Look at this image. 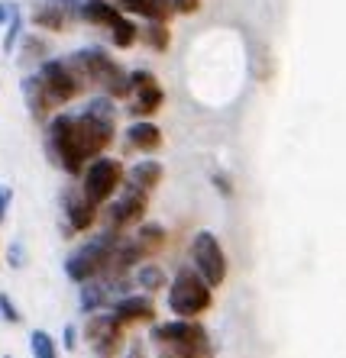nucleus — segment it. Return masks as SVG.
I'll return each instance as SVG.
<instances>
[{
    "label": "nucleus",
    "mask_w": 346,
    "mask_h": 358,
    "mask_svg": "<svg viewBox=\"0 0 346 358\" xmlns=\"http://www.w3.org/2000/svg\"><path fill=\"white\" fill-rule=\"evenodd\" d=\"M33 23L43 26V29H55V33H59V29L68 26V10L62 7V3H55V0H43L33 13Z\"/></svg>",
    "instance_id": "nucleus-19"
},
{
    "label": "nucleus",
    "mask_w": 346,
    "mask_h": 358,
    "mask_svg": "<svg viewBox=\"0 0 346 358\" xmlns=\"http://www.w3.org/2000/svg\"><path fill=\"white\" fill-rule=\"evenodd\" d=\"M130 113L139 120L159 113V107L165 103V91H162L159 78L146 71V68H133L130 71Z\"/></svg>",
    "instance_id": "nucleus-11"
},
{
    "label": "nucleus",
    "mask_w": 346,
    "mask_h": 358,
    "mask_svg": "<svg viewBox=\"0 0 346 358\" xmlns=\"http://www.w3.org/2000/svg\"><path fill=\"white\" fill-rule=\"evenodd\" d=\"M36 78L43 81V87H46V94H49V100L55 103V110L71 103L81 91H88L85 78H81V71H78V65L71 59H46L43 65H39V71H36Z\"/></svg>",
    "instance_id": "nucleus-7"
},
{
    "label": "nucleus",
    "mask_w": 346,
    "mask_h": 358,
    "mask_svg": "<svg viewBox=\"0 0 346 358\" xmlns=\"http://www.w3.org/2000/svg\"><path fill=\"white\" fill-rule=\"evenodd\" d=\"M169 26L165 23H149L146 26V42H149L152 52H169Z\"/></svg>",
    "instance_id": "nucleus-23"
},
{
    "label": "nucleus",
    "mask_w": 346,
    "mask_h": 358,
    "mask_svg": "<svg viewBox=\"0 0 346 358\" xmlns=\"http://www.w3.org/2000/svg\"><path fill=\"white\" fill-rule=\"evenodd\" d=\"M81 336H85L88 349L94 352V358H120L127 352V326L120 323L110 310L91 313L81 326Z\"/></svg>",
    "instance_id": "nucleus-6"
},
{
    "label": "nucleus",
    "mask_w": 346,
    "mask_h": 358,
    "mask_svg": "<svg viewBox=\"0 0 346 358\" xmlns=\"http://www.w3.org/2000/svg\"><path fill=\"white\" fill-rule=\"evenodd\" d=\"M188 259H191V268H195L204 281L211 284L214 291L227 281V271H230L227 252H223L220 239L211 233V229L195 233V239H191V245H188Z\"/></svg>",
    "instance_id": "nucleus-8"
},
{
    "label": "nucleus",
    "mask_w": 346,
    "mask_h": 358,
    "mask_svg": "<svg viewBox=\"0 0 346 358\" xmlns=\"http://www.w3.org/2000/svg\"><path fill=\"white\" fill-rule=\"evenodd\" d=\"M62 339H65V349H75V345H78V329H75L71 323H68V326H65V333H62Z\"/></svg>",
    "instance_id": "nucleus-32"
},
{
    "label": "nucleus",
    "mask_w": 346,
    "mask_h": 358,
    "mask_svg": "<svg viewBox=\"0 0 346 358\" xmlns=\"http://www.w3.org/2000/svg\"><path fill=\"white\" fill-rule=\"evenodd\" d=\"M68 59L78 65V71H81L88 87L107 94V97H113V100L130 97V71L120 65L113 55H107V49L88 45V49L75 52V55H68Z\"/></svg>",
    "instance_id": "nucleus-3"
},
{
    "label": "nucleus",
    "mask_w": 346,
    "mask_h": 358,
    "mask_svg": "<svg viewBox=\"0 0 346 358\" xmlns=\"http://www.w3.org/2000/svg\"><path fill=\"white\" fill-rule=\"evenodd\" d=\"M29 352H33V358H59V342L46 329H33L29 333Z\"/></svg>",
    "instance_id": "nucleus-21"
},
{
    "label": "nucleus",
    "mask_w": 346,
    "mask_h": 358,
    "mask_svg": "<svg viewBox=\"0 0 346 358\" xmlns=\"http://www.w3.org/2000/svg\"><path fill=\"white\" fill-rule=\"evenodd\" d=\"M23 100H26V110H29V117L36 120V123H49L52 117H55V103L49 100V94H46L43 81L36 75L23 78Z\"/></svg>",
    "instance_id": "nucleus-14"
},
{
    "label": "nucleus",
    "mask_w": 346,
    "mask_h": 358,
    "mask_svg": "<svg viewBox=\"0 0 346 358\" xmlns=\"http://www.w3.org/2000/svg\"><path fill=\"white\" fill-rule=\"evenodd\" d=\"M172 3V13H181V17H191L201 10V0H169Z\"/></svg>",
    "instance_id": "nucleus-29"
},
{
    "label": "nucleus",
    "mask_w": 346,
    "mask_h": 358,
    "mask_svg": "<svg viewBox=\"0 0 346 358\" xmlns=\"http://www.w3.org/2000/svg\"><path fill=\"white\" fill-rule=\"evenodd\" d=\"M0 317L7 320L10 326H17L20 320H23V313H20V307L13 303V297H10V294H4V291H0Z\"/></svg>",
    "instance_id": "nucleus-25"
},
{
    "label": "nucleus",
    "mask_w": 346,
    "mask_h": 358,
    "mask_svg": "<svg viewBox=\"0 0 346 358\" xmlns=\"http://www.w3.org/2000/svg\"><path fill=\"white\" fill-rule=\"evenodd\" d=\"M127 145L149 155V152L162 149V129L155 123H149V120H136V123L127 129Z\"/></svg>",
    "instance_id": "nucleus-15"
},
{
    "label": "nucleus",
    "mask_w": 346,
    "mask_h": 358,
    "mask_svg": "<svg viewBox=\"0 0 346 358\" xmlns=\"http://www.w3.org/2000/svg\"><path fill=\"white\" fill-rule=\"evenodd\" d=\"M7 265H10V268H23V265H26L23 242H10V245H7Z\"/></svg>",
    "instance_id": "nucleus-28"
},
{
    "label": "nucleus",
    "mask_w": 346,
    "mask_h": 358,
    "mask_svg": "<svg viewBox=\"0 0 346 358\" xmlns=\"http://www.w3.org/2000/svg\"><path fill=\"white\" fill-rule=\"evenodd\" d=\"M113 136H117L113 97L97 94L88 100L81 113H55L46 123V149L52 165H59L71 178H81L85 168L110 149Z\"/></svg>",
    "instance_id": "nucleus-1"
},
{
    "label": "nucleus",
    "mask_w": 346,
    "mask_h": 358,
    "mask_svg": "<svg viewBox=\"0 0 346 358\" xmlns=\"http://www.w3.org/2000/svg\"><path fill=\"white\" fill-rule=\"evenodd\" d=\"M117 242H120V236L107 233V229H104V233H97V236H91V239H85L65 259L68 281H75L78 287H81V284H88V281L104 278L110 255H113V249H117Z\"/></svg>",
    "instance_id": "nucleus-5"
},
{
    "label": "nucleus",
    "mask_w": 346,
    "mask_h": 358,
    "mask_svg": "<svg viewBox=\"0 0 346 358\" xmlns=\"http://www.w3.org/2000/svg\"><path fill=\"white\" fill-rule=\"evenodd\" d=\"M120 358H149V349H146V339H133L127 345V352Z\"/></svg>",
    "instance_id": "nucleus-31"
},
{
    "label": "nucleus",
    "mask_w": 346,
    "mask_h": 358,
    "mask_svg": "<svg viewBox=\"0 0 346 358\" xmlns=\"http://www.w3.org/2000/svg\"><path fill=\"white\" fill-rule=\"evenodd\" d=\"M133 284L139 287V291H146L152 297L155 291H162V287H169V278H165V271H162L159 265H139L133 271Z\"/></svg>",
    "instance_id": "nucleus-20"
},
{
    "label": "nucleus",
    "mask_w": 346,
    "mask_h": 358,
    "mask_svg": "<svg viewBox=\"0 0 346 358\" xmlns=\"http://www.w3.org/2000/svg\"><path fill=\"white\" fill-rule=\"evenodd\" d=\"M55 3H62V7H65L68 13H75V17L81 13V7H85V0H55Z\"/></svg>",
    "instance_id": "nucleus-33"
},
{
    "label": "nucleus",
    "mask_w": 346,
    "mask_h": 358,
    "mask_svg": "<svg viewBox=\"0 0 346 358\" xmlns=\"http://www.w3.org/2000/svg\"><path fill=\"white\" fill-rule=\"evenodd\" d=\"M110 39H113V45H120V49H130V45L139 39V29H136V23L130 17H123L113 29H110Z\"/></svg>",
    "instance_id": "nucleus-22"
},
{
    "label": "nucleus",
    "mask_w": 346,
    "mask_h": 358,
    "mask_svg": "<svg viewBox=\"0 0 346 358\" xmlns=\"http://www.w3.org/2000/svg\"><path fill=\"white\" fill-rule=\"evenodd\" d=\"M23 29H26V26H23V17L13 20V23H10L7 29H4V42H0L4 55H10V52H13V49L20 45V42H23Z\"/></svg>",
    "instance_id": "nucleus-24"
},
{
    "label": "nucleus",
    "mask_w": 346,
    "mask_h": 358,
    "mask_svg": "<svg viewBox=\"0 0 346 358\" xmlns=\"http://www.w3.org/2000/svg\"><path fill=\"white\" fill-rule=\"evenodd\" d=\"M162 175H165V171H162L159 162L146 159V162H136V165L130 168L127 178H123V184H130V187H139V191L152 194L162 184Z\"/></svg>",
    "instance_id": "nucleus-17"
},
{
    "label": "nucleus",
    "mask_w": 346,
    "mask_h": 358,
    "mask_svg": "<svg viewBox=\"0 0 346 358\" xmlns=\"http://www.w3.org/2000/svg\"><path fill=\"white\" fill-rule=\"evenodd\" d=\"M149 197H152V194L123 184L120 197H113L107 203V213H104V229H107V233H113V236H127L130 229H136L139 223H146Z\"/></svg>",
    "instance_id": "nucleus-9"
},
{
    "label": "nucleus",
    "mask_w": 346,
    "mask_h": 358,
    "mask_svg": "<svg viewBox=\"0 0 346 358\" xmlns=\"http://www.w3.org/2000/svg\"><path fill=\"white\" fill-rule=\"evenodd\" d=\"M62 210H65V220H68V233H88V229L97 223V213H101V210L81 194V187L62 194Z\"/></svg>",
    "instance_id": "nucleus-13"
},
{
    "label": "nucleus",
    "mask_w": 346,
    "mask_h": 358,
    "mask_svg": "<svg viewBox=\"0 0 346 358\" xmlns=\"http://www.w3.org/2000/svg\"><path fill=\"white\" fill-rule=\"evenodd\" d=\"M78 17L85 20V23H91V26L113 29V26L123 20V13H120L110 0H85V7H81V13H78Z\"/></svg>",
    "instance_id": "nucleus-18"
},
{
    "label": "nucleus",
    "mask_w": 346,
    "mask_h": 358,
    "mask_svg": "<svg viewBox=\"0 0 346 358\" xmlns=\"http://www.w3.org/2000/svg\"><path fill=\"white\" fill-rule=\"evenodd\" d=\"M120 10H127L133 17H143L146 23H169L172 20L169 0H120Z\"/></svg>",
    "instance_id": "nucleus-16"
},
{
    "label": "nucleus",
    "mask_w": 346,
    "mask_h": 358,
    "mask_svg": "<svg viewBox=\"0 0 346 358\" xmlns=\"http://www.w3.org/2000/svg\"><path fill=\"white\" fill-rule=\"evenodd\" d=\"M110 313L127 326H143V323H155V300L149 294H123V297L110 307Z\"/></svg>",
    "instance_id": "nucleus-12"
},
{
    "label": "nucleus",
    "mask_w": 346,
    "mask_h": 358,
    "mask_svg": "<svg viewBox=\"0 0 346 358\" xmlns=\"http://www.w3.org/2000/svg\"><path fill=\"white\" fill-rule=\"evenodd\" d=\"M20 17H23V7H20L17 0H0V26H4V29Z\"/></svg>",
    "instance_id": "nucleus-26"
},
{
    "label": "nucleus",
    "mask_w": 346,
    "mask_h": 358,
    "mask_svg": "<svg viewBox=\"0 0 346 358\" xmlns=\"http://www.w3.org/2000/svg\"><path fill=\"white\" fill-rule=\"evenodd\" d=\"M152 352L155 358H214L211 333L201 320H169L152 323Z\"/></svg>",
    "instance_id": "nucleus-2"
},
{
    "label": "nucleus",
    "mask_w": 346,
    "mask_h": 358,
    "mask_svg": "<svg viewBox=\"0 0 346 358\" xmlns=\"http://www.w3.org/2000/svg\"><path fill=\"white\" fill-rule=\"evenodd\" d=\"M214 307V287L191 265H181L169 281V310L178 320H201Z\"/></svg>",
    "instance_id": "nucleus-4"
},
{
    "label": "nucleus",
    "mask_w": 346,
    "mask_h": 358,
    "mask_svg": "<svg viewBox=\"0 0 346 358\" xmlns=\"http://www.w3.org/2000/svg\"><path fill=\"white\" fill-rule=\"evenodd\" d=\"M123 178H127V168L120 165L117 159L101 155V159H94L91 165L85 168V175H81V194L101 210L104 203H110L113 194L123 187Z\"/></svg>",
    "instance_id": "nucleus-10"
},
{
    "label": "nucleus",
    "mask_w": 346,
    "mask_h": 358,
    "mask_svg": "<svg viewBox=\"0 0 346 358\" xmlns=\"http://www.w3.org/2000/svg\"><path fill=\"white\" fill-rule=\"evenodd\" d=\"M10 207H13V187H10V184H0V226L7 220Z\"/></svg>",
    "instance_id": "nucleus-30"
},
{
    "label": "nucleus",
    "mask_w": 346,
    "mask_h": 358,
    "mask_svg": "<svg viewBox=\"0 0 346 358\" xmlns=\"http://www.w3.org/2000/svg\"><path fill=\"white\" fill-rule=\"evenodd\" d=\"M214 184H217L220 187V194H223V197H230V181L223 175H214Z\"/></svg>",
    "instance_id": "nucleus-34"
},
{
    "label": "nucleus",
    "mask_w": 346,
    "mask_h": 358,
    "mask_svg": "<svg viewBox=\"0 0 346 358\" xmlns=\"http://www.w3.org/2000/svg\"><path fill=\"white\" fill-rule=\"evenodd\" d=\"M43 55H46V42L39 36H23V59H43Z\"/></svg>",
    "instance_id": "nucleus-27"
}]
</instances>
